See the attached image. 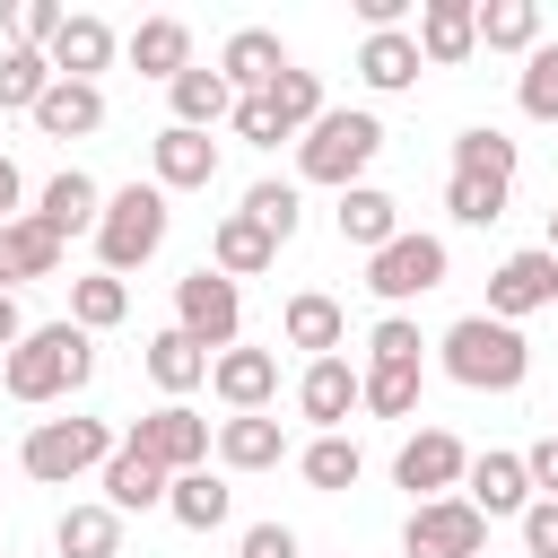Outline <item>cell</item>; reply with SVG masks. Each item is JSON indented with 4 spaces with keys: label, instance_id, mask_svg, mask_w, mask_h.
<instances>
[{
    "label": "cell",
    "instance_id": "cell-17",
    "mask_svg": "<svg viewBox=\"0 0 558 558\" xmlns=\"http://www.w3.org/2000/svg\"><path fill=\"white\" fill-rule=\"evenodd\" d=\"M279 340L305 349V366H314V357H340V349H349V314H340V296L296 288V296L279 305Z\"/></svg>",
    "mask_w": 558,
    "mask_h": 558
},
{
    "label": "cell",
    "instance_id": "cell-8",
    "mask_svg": "<svg viewBox=\"0 0 558 558\" xmlns=\"http://www.w3.org/2000/svg\"><path fill=\"white\" fill-rule=\"evenodd\" d=\"M122 445H140L148 462H166L174 480H183V471H209V453H218V436H209V418H201L192 401H157L148 418L122 427Z\"/></svg>",
    "mask_w": 558,
    "mask_h": 558
},
{
    "label": "cell",
    "instance_id": "cell-30",
    "mask_svg": "<svg viewBox=\"0 0 558 558\" xmlns=\"http://www.w3.org/2000/svg\"><path fill=\"white\" fill-rule=\"evenodd\" d=\"M148 384H157L166 401H183V392H201V384H209V349H201L192 331H174V323H166V331L148 340Z\"/></svg>",
    "mask_w": 558,
    "mask_h": 558
},
{
    "label": "cell",
    "instance_id": "cell-37",
    "mask_svg": "<svg viewBox=\"0 0 558 558\" xmlns=\"http://www.w3.org/2000/svg\"><path fill=\"white\" fill-rule=\"evenodd\" d=\"M131 314V288L113 279V270H87V279H70V323L78 331H113Z\"/></svg>",
    "mask_w": 558,
    "mask_h": 558
},
{
    "label": "cell",
    "instance_id": "cell-25",
    "mask_svg": "<svg viewBox=\"0 0 558 558\" xmlns=\"http://www.w3.org/2000/svg\"><path fill=\"white\" fill-rule=\"evenodd\" d=\"M357 78H366L375 96H401V87H418V78H427V52H418V35H410V26H392V35H366V44H357Z\"/></svg>",
    "mask_w": 558,
    "mask_h": 558
},
{
    "label": "cell",
    "instance_id": "cell-43",
    "mask_svg": "<svg viewBox=\"0 0 558 558\" xmlns=\"http://www.w3.org/2000/svg\"><path fill=\"white\" fill-rule=\"evenodd\" d=\"M61 26H70L61 0H17V9H9V44H26V52H52Z\"/></svg>",
    "mask_w": 558,
    "mask_h": 558
},
{
    "label": "cell",
    "instance_id": "cell-38",
    "mask_svg": "<svg viewBox=\"0 0 558 558\" xmlns=\"http://www.w3.org/2000/svg\"><path fill=\"white\" fill-rule=\"evenodd\" d=\"M44 87H52V52L9 44V52H0V113H35V105H44Z\"/></svg>",
    "mask_w": 558,
    "mask_h": 558
},
{
    "label": "cell",
    "instance_id": "cell-1",
    "mask_svg": "<svg viewBox=\"0 0 558 558\" xmlns=\"http://www.w3.org/2000/svg\"><path fill=\"white\" fill-rule=\"evenodd\" d=\"M87 375H96V331H78L70 314H61V323H35V331L0 357V384H9V401H26V410L87 392Z\"/></svg>",
    "mask_w": 558,
    "mask_h": 558
},
{
    "label": "cell",
    "instance_id": "cell-13",
    "mask_svg": "<svg viewBox=\"0 0 558 558\" xmlns=\"http://www.w3.org/2000/svg\"><path fill=\"white\" fill-rule=\"evenodd\" d=\"M209 392L227 401V418H253V410H270L279 401V349H218L209 357Z\"/></svg>",
    "mask_w": 558,
    "mask_h": 558
},
{
    "label": "cell",
    "instance_id": "cell-18",
    "mask_svg": "<svg viewBox=\"0 0 558 558\" xmlns=\"http://www.w3.org/2000/svg\"><path fill=\"white\" fill-rule=\"evenodd\" d=\"M279 70H288V44H279L270 26H235V35L218 44V78H227L235 96H270Z\"/></svg>",
    "mask_w": 558,
    "mask_h": 558
},
{
    "label": "cell",
    "instance_id": "cell-32",
    "mask_svg": "<svg viewBox=\"0 0 558 558\" xmlns=\"http://www.w3.org/2000/svg\"><path fill=\"white\" fill-rule=\"evenodd\" d=\"M166 514H174L183 532H218V523L235 514V488H227L218 471H183V480L166 488Z\"/></svg>",
    "mask_w": 558,
    "mask_h": 558
},
{
    "label": "cell",
    "instance_id": "cell-19",
    "mask_svg": "<svg viewBox=\"0 0 558 558\" xmlns=\"http://www.w3.org/2000/svg\"><path fill=\"white\" fill-rule=\"evenodd\" d=\"M35 218L70 244V235H96V218H105V183L96 174H78V166H61L44 192H35Z\"/></svg>",
    "mask_w": 558,
    "mask_h": 558
},
{
    "label": "cell",
    "instance_id": "cell-26",
    "mask_svg": "<svg viewBox=\"0 0 558 558\" xmlns=\"http://www.w3.org/2000/svg\"><path fill=\"white\" fill-rule=\"evenodd\" d=\"M331 227H340V244H357V253H384V244L401 235V201H392L384 183H357V192H340Z\"/></svg>",
    "mask_w": 558,
    "mask_h": 558
},
{
    "label": "cell",
    "instance_id": "cell-46",
    "mask_svg": "<svg viewBox=\"0 0 558 558\" xmlns=\"http://www.w3.org/2000/svg\"><path fill=\"white\" fill-rule=\"evenodd\" d=\"M523 558H558V497H532V514H523Z\"/></svg>",
    "mask_w": 558,
    "mask_h": 558
},
{
    "label": "cell",
    "instance_id": "cell-2",
    "mask_svg": "<svg viewBox=\"0 0 558 558\" xmlns=\"http://www.w3.org/2000/svg\"><path fill=\"white\" fill-rule=\"evenodd\" d=\"M436 366H445L462 392H514V384L532 375V340H523L514 323H497V314H462V323H445Z\"/></svg>",
    "mask_w": 558,
    "mask_h": 558
},
{
    "label": "cell",
    "instance_id": "cell-47",
    "mask_svg": "<svg viewBox=\"0 0 558 558\" xmlns=\"http://www.w3.org/2000/svg\"><path fill=\"white\" fill-rule=\"evenodd\" d=\"M235 558H296V532H288V523H253V532L235 541Z\"/></svg>",
    "mask_w": 558,
    "mask_h": 558
},
{
    "label": "cell",
    "instance_id": "cell-24",
    "mask_svg": "<svg viewBox=\"0 0 558 558\" xmlns=\"http://www.w3.org/2000/svg\"><path fill=\"white\" fill-rule=\"evenodd\" d=\"M122 52H131V70H140V78H157V87H174V78L192 70V26H183V17H140Z\"/></svg>",
    "mask_w": 558,
    "mask_h": 558
},
{
    "label": "cell",
    "instance_id": "cell-7",
    "mask_svg": "<svg viewBox=\"0 0 558 558\" xmlns=\"http://www.w3.org/2000/svg\"><path fill=\"white\" fill-rule=\"evenodd\" d=\"M174 331H192L209 357L235 349V340H244V288H235L227 270H209V262L183 270V279H174Z\"/></svg>",
    "mask_w": 558,
    "mask_h": 558
},
{
    "label": "cell",
    "instance_id": "cell-4",
    "mask_svg": "<svg viewBox=\"0 0 558 558\" xmlns=\"http://www.w3.org/2000/svg\"><path fill=\"white\" fill-rule=\"evenodd\" d=\"M166 227H174V209H166V192L157 183H122V192H105V218H96V270H140V262H157V244H166Z\"/></svg>",
    "mask_w": 558,
    "mask_h": 558
},
{
    "label": "cell",
    "instance_id": "cell-36",
    "mask_svg": "<svg viewBox=\"0 0 558 558\" xmlns=\"http://www.w3.org/2000/svg\"><path fill=\"white\" fill-rule=\"evenodd\" d=\"M270 113H279V122H288V140H305V131H314V122H323V113H331V105H323V78H314V70H296V61H288V70H279V78H270Z\"/></svg>",
    "mask_w": 558,
    "mask_h": 558
},
{
    "label": "cell",
    "instance_id": "cell-20",
    "mask_svg": "<svg viewBox=\"0 0 558 558\" xmlns=\"http://www.w3.org/2000/svg\"><path fill=\"white\" fill-rule=\"evenodd\" d=\"M270 262H279V235H270L262 218H244V209H227V218L209 227V270H227L235 288H244V279H262Z\"/></svg>",
    "mask_w": 558,
    "mask_h": 558
},
{
    "label": "cell",
    "instance_id": "cell-51",
    "mask_svg": "<svg viewBox=\"0 0 558 558\" xmlns=\"http://www.w3.org/2000/svg\"><path fill=\"white\" fill-rule=\"evenodd\" d=\"M549 253H558V209H549Z\"/></svg>",
    "mask_w": 558,
    "mask_h": 558
},
{
    "label": "cell",
    "instance_id": "cell-14",
    "mask_svg": "<svg viewBox=\"0 0 558 558\" xmlns=\"http://www.w3.org/2000/svg\"><path fill=\"white\" fill-rule=\"evenodd\" d=\"M148 174H157V192H209V183H218V140L166 122V131L148 140Z\"/></svg>",
    "mask_w": 558,
    "mask_h": 558
},
{
    "label": "cell",
    "instance_id": "cell-40",
    "mask_svg": "<svg viewBox=\"0 0 558 558\" xmlns=\"http://www.w3.org/2000/svg\"><path fill=\"white\" fill-rule=\"evenodd\" d=\"M357 375H366V410H375V418H410V410H418L427 366H384V357H366Z\"/></svg>",
    "mask_w": 558,
    "mask_h": 558
},
{
    "label": "cell",
    "instance_id": "cell-50",
    "mask_svg": "<svg viewBox=\"0 0 558 558\" xmlns=\"http://www.w3.org/2000/svg\"><path fill=\"white\" fill-rule=\"evenodd\" d=\"M26 331H35V323H26V314H17V296H9V288H0V357H9V349H17V340H26Z\"/></svg>",
    "mask_w": 558,
    "mask_h": 558
},
{
    "label": "cell",
    "instance_id": "cell-41",
    "mask_svg": "<svg viewBox=\"0 0 558 558\" xmlns=\"http://www.w3.org/2000/svg\"><path fill=\"white\" fill-rule=\"evenodd\" d=\"M514 105H523V122H558V44H541L514 70Z\"/></svg>",
    "mask_w": 558,
    "mask_h": 558
},
{
    "label": "cell",
    "instance_id": "cell-15",
    "mask_svg": "<svg viewBox=\"0 0 558 558\" xmlns=\"http://www.w3.org/2000/svg\"><path fill=\"white\" fill-rule=\"evenodd\" d=\"M462 497L497 523V514H532V471H523V453H506V445H488V453H471V471H462Z\"/></svg>",
    "mask_w": 558,
    "mask_h": 558
},
{
    "label": "cell",
    "instance_id": "cell-45",
    "mask_svg": "<svg viewBox=\"0 0 558 558\" xmlns=\"http://www.w3.org/2000/svg\"><path fill=\"white\" fill-rule=\"evenodd\" d=\"M235 140H253V148H279L288 140V122L270 113V96H235V122H227Z\"/></svg>",
    "mask_w": 558,
    "mask_h": 558
},
{
    "label": "cell",
    "instance_id": "cell-16",
    "mask_svg": "<svg viewBox=\"0 0 558 558\" xmlns=\"http://www.w3.org/2000/svg\"><path fill=\"white\" fill-rule=\"evenodd\" d=\"M418 52H427V70H462L471 52H480V0H418Z\"/></svg>",
    "mask_w": 558,
    "mask_h": 558
},
{
    "label": "cell",
    "instance_id": "cell-5",
    "mask_svg": "<svg viewBox=\"0 0 558 558\" xmlns=\"http://www.w3.org/2000/svg\"><path fill=\"white\" fill-rule=\"evenodd\" d=\"M113 427L105 418H35L26 427V445H17V462H26V480H44V488H70V480H87V471H105L113 462Z\"/></svg>",
    "mask_w": 558,
    "mask_h": 558
},
{
    "label": "cell",
    "instance_id": "cell-12",
    "mask_svg": "<svg viewBox=\"0 0 558 558\" xmlns=\"http://www.w3.org/2000/svg\"><path fill=\"white\" fill-rule=\"evenodd\" d=\"M349 410H366V375H357L349 357H314V366L296 375V418H305L314 436H340Z\"/></svg>",
    "mask_w": 558,
    "mask_h": 558
},
{
    "label": "cell",
    "instance_id": "cell-44",
    "mask_svg": "<svg viewBox=\"0 0 558 558\" xmlns=\"http://www.w3.org/2000/svg\"><path fill=\"white\" fill-rule=\"evenodd\" d=\"M418 349H427V340H418V323H410V314H384V323L366 331V357H384V366H427Z\"/></svg>",
    "mask_w": 558,
    "mask_h": 558
},
{
    "label": "cell",
    "instance_id": "cell-3",
    "mask_svg": "<svg viewBox=\"0 0 558 558\" xmlns=\"http://www.w3.org/2000/svg\"><path fill=\"white\" fill-rule=\"evenodd\" d=\"M384 157V122L366 105H331L305 140H296V183H323V192H357L366 166Z\"/></svg>",
    "mask_w": 558,
    "mask_h": 558
},
{
    "label": "cell",
    "instance_id": "cell-23",
    "mask_svg": "<svg viewBox=\"0 0 558 558\" xmlns=\"http://www.w3.org/2000/svg\"><path fill=\"white\" fill-rule=\"evenodd\" d=\"M52 270H61V235H52L35 209H26V218H9V227H0V288L17 296L26 279H52Z\"/></svg>",
    "mask_w": 558,
    "mask_h": 558
},
{
    "label": "cell",
    "instance_id": "cell-39",
    "mask_svg": "<svg viewBox=\"0 0 558 558\" xmlns=\"http://www.w3.org/2000/svg\"><path fill=\"white\" fill-rule=\"evenodd\" d=\"M506 201H514V183H497V174H445V209L462 227H497Z\"/></svg>",
    "mask_w": 558,
    "mask_h": 558
},
{
    "label": "cell",
    "instance_id": "cell-22",
    "mask_svg": "<svg viewBox=\"0 0 558 558\" xmlns=\"http://www.w3.org/2000/svg\"><path fill=\"white\" fill-rule=\"evenodd\" d=\"M96 480H105V506H113V514H148V506H166V488H174V471L148 462L140 445H113V462H105Z\"/></svg>",
    "mask_w": 558,
    "mask_h": 558
},
{
    "label": "cell",
    "instance_id": "cell-9",
    "mask_svg": "<svg viewBox=\"0 0 558 558\" xmlns=\"http://www.w3.org/2000/svg\"><path fill=\"white\" fill-rule=\"evenodd\" d=\"M401 558H488V514L471 497H427L401 523Z\"/></svg>",
    "mask_w": 558,
    "mask_h": 558
},
{
    "label": "cell",
    "instance_id": "cell-35",
    "mask_svg": "<svg viewBox=\"0 0 558 558\" xmlns=\"http://www.w3.org/2000/svg\"><path fill=\"white\" fill-rule=\"evenodd\" d=\"M296 471H305V488H323V497H340V488H357V471H366V453H357V436H314V445L296 453Z\"/></svg>",
    "mask_w": 558,
    "mask_h": 558
},
{
    "label": "cell",
    "instance_id": "cell-21",
    "mask_svg": "<svg viewBox=\"0 0 558 558\" xmlns=\"http://www.w3.org/2000/svg\"><path fill=\"white\" fill-rule=\"evenodd\" d=\"M26 122H35L44 140H87V131H105V87H96V78H52Z\"/></svg>",
    "mask_w": 558,
    "mask_h": 558
},
{
    "label": "cell",
    "instance_id": "cell-31",
    "mask_svg": "<svg viewBox=\"0 0 558 558\" xmlns=\"http://www.w3.org/2000/svg\"><path fill=\"white\" fill-rule=\"evenodd\" d=\"M52 549H61V558H122V514H113L105 497H96V506H61Z\"/></svg>",
    "mask_w": 558,
    "mask_h": 558
},
{
    "label": "cell",
    "instance_id": "cell-6",
    "mask_svg": "<svg viewBox=\"0 0 558 558\" xmlns=\"http://www.w3.org/2000/svg\"><path fill=\"white\" fill-rule=\"evenodd\" d=\"M445 270H453V253H445V235H427V227H401L384 253H366V288L384 296V314H401L410 296L445 288Z\"/></svg>",
    "mask_w": 558,
    "mask_h": 558
},
{
    "label": "cell",
    "instance_id": "cell-11",
    "mask_svg": "<svg viewBox=\"0 0 558 558\" xmlns=\"http://www.w3.org/2000/svg\"><path fill=\"white\" fill-rule=\"evenodd\" d=\"M541 305H558V253H549V244H523V253H506V262L488 270V305H480V314L523 323V314H541Z\"/></svg>",
    "mask_w": 558,
    "mask_h": 558
},
{
    "label": "cell",
    "instance_id": "cell-49",
    "mask_svg": "<svg viewBox=\"0 0 558 558\" xmlns=\"http://www.w3.org/2000/svg\"><path fill=\"white\" fill-rule=\"evenodd\" d=\"M17 201H26V174H17V166H9V157H0V227H9V218H26V209H17Z\"/></svg>",
    "mask_w": 558,
    "mask_h": 558
},
{
    "label": "cell",
    "instance_id": "cell-27",
    "mask_svg": "<svg viewBox=\"0 0 558 558\" xmlns=\"http://www.w3.org/2000/svg\"><path fill=\"white\" fill-rule=\"evenodd\" d=\"M113 26L96 17V9H70V26L52 35V78H96V70H113Z\"/></svg>",
    "mask_w": 558,
    "mask_h": 558
},
{
    "label": "cell",
    "instance_id": "cell-34",
    "mask_svg": "<svg viewBox=\"0 0 558 558\" xmlns=\"http://www.w3.org/2000/svg\"><path fill=\"white\" fill-rule=\"evenodd\" d=\"M514 166H523V148H514L497 122H471V131H453V174H497V183H514Z\"/></svg>",
    "mask_w": 558,
    "mask_h": 558
},
{
    "label": "cell",
    "instance_id": "cell-28",
    "mask_svg": "<svg viewBox=\"0 0 558 558\" xmlns=\"http://www.w3.org/2000/svg\"><path fill=\"white\" fill-rule=\"evenodd\" d=\"M166 105H174L183 131H218V122H235V87L218 78V61H192V70L166 87Z\"/></svg>",
    "mask_w": 558,
    "mask_h": 558
},
{
    "label": "cell",
    "instance_id": "cell-33",
    "mask_svg": "<svg viewBox=\"0 0 558 558\" xmlns=\"http://www.w3.org/2000/svg\"><path fill=\"white\" fill-rule=\"evenodd\" d=\"M480 44L488 52H541V0H480Z\"/></svg>",
    "mask_w": 558,
    "mask_h": 558
},
{
    "label": "cell",
    "instance_id": "cell-48",
    "mask_svg": "<svg viewBox=\"0 0 558 558\" xmlns=\"http://www.w3.org/2000/svg\"><path fill=\"white\" fill-rule=\"evenodd\" d=\"M523 471H532V497H558V436L523 445Z\"/></svg>",
    "mask_w": 558,
    "mask_h": 558
},
{
    "label": "cell",
    "instance_id": "cell-29",
    "mask_svg": "<svg viewBox=\"0 0 558 558\" xmlns=\"http://www.w3.org/2000/svg\"><path fill=\"white\" fill-rule=\"evenodd\" d=\"M218 462H227V471H279V462H288V427H279L270 410L218 418Z\"/></svg>",
    "mask_w": 558,
    "mask_h": 558
},
{
    "label": "cell",
    "instance_id": "cell-42",
    "mask_svg": "<svg viewBox=\"0 0 558 558\" xmlns=\"http://www.w3.org/2000/svg\"><path fill=\"white\" fill-rule=\"evenodd\" d=\"M244 218H262V227H270V235L288 244V235H296V218H305V201H296V183H279V174H262V183L244 192Z\"/></svg>",
    "mask_w": 558,
    "mask_h": 558
},
{
    "label": "cell",
    "instance_id": "cell-10",
    "mask_svg": "<svg viewBox=\"0 0 558 558\" xmlns=\"http://www.w3.org/2000/svg\"><path fill=\"white\" fill-rule=\"evenodd\" d=\"M462 471H471V445H462L453 427H418V436H401V453H392V488H410V506L462 497Z\"/></svg>",
    "mask_w": 558,
    "mask_h": 558
}]
</instances>
